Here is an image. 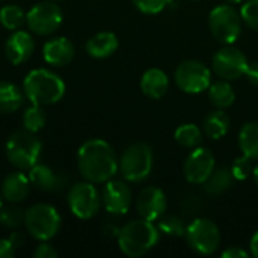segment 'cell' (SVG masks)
I'll return each mask as SVG.
<instances>
[{
    "mask_svg": "<svg viewBox=\"0 0 258 258\" xmlns=\"http://www.w3.org/2000/svg\"><path fill=\"white\" fill-rule=\"evenodd\" d=\"M77 168L86 181L101 184L116 175L119 160L109 142L104 139H89L79 148Z\"/></svg>",
    "mask_w": 258,
    "mask_h": 258,
    "instance_id": "obj_1",
    "label": "cell"
},
{
    "mask_svg": "<svg viewBox=\"0 0 258 258\" xmlns=\"http://www.w3.org/2000/svg\"><path fill=\"white\" fill-rule=\"evenodd\" d=\"M23 92L32 104L42 107L51 106L65 95V83L56 73L45 68H36L24 77Z\"/></svg>",
    "mask_w": 258,
    "mask_h": 258,
    "instance_id": "obj_2",
    "label": "cell"
},
{
    "mask_svg": "<svg viewBox=\"0 0 258 258\" xmlns=\"http://www.w3.org/2000/svg\"><path fill=\"white\" fill-rule=\"evenodd\" d=\"M157 227L147 219H136L125 224L118 233V246L124 255L138 258L145 255L159 242Z\"/></svg>",
    "mask_w": 258,
    "mask_h": 258,
    "instance_id": "obj_3",
    "label": "cell"
},
{
    "mask_svg": "<svg viewBox=\"0 0 258 258\" xmlns=\"http://www.w3.org/2000/svg\"><path fill=\"white\" fill-rule=\"evenodd\" d=\"M6 157L12 166L20 171H29L38 163L42 144L33 132L18 130L12 133L6 142Z\"/></svg>",
    "mask_w": 258,
    "mask_h": 258,
    "instance_id": "obj_4",
    "label": "cell"
},
{
    "mask_svg": "<svg viewBox=\"0 0 258 258\" xmlns=\"http://www.w3.org/2000/svg\"><path fill=\"white\" fill-rule=\"evenodd\" d=\"M153 150L145 142H135L128 145L119 159V172L130 183H141L147 180L153 171Z\"/></svg>",
    "mask_w": 258,
    "mask_h": 258,
    "instance_id": "obj_5",
    "label": "cell"
},
{
    "mask_svg": "<svg viewBox=\"0 0 258 258\" xmlns=\"http://www.w3.org/2000/svg\"><path fill=\"white\" fill-rule=\"evenodd\" d=\"M24 225L33 239L47 242L59 233L60 215L50 204H35L24 212Z\"/></svg>",
    "mask_w": 258,
    "mask_h": 258,
    "instance_id": "obj_6",
    "label": "cell"
},
{
    "mask_svg": "<svg viewBox=\"0 0 258 258\" xmlns=\"http://www.w3.org/2000/svg\"><path fill=\"white\" fill-rule=\"evenodd\" d=\"M212 35L224 45L234 44L242 33V17L233 5H218L209 14Z\"/></svg>",
    "mask_w": 258,
    "mask_h": 258,
    "instance_id": "obj_7",
    "label": "cell"
},
{
    "mask_svg": "<svg viewBox=\"0 0 258 258\" xmlns=\"http://www.w3.org/2000/svg\"><path fill=\"white\" fill-rule=\"evenodd\" d=\"M187 245L201 255L213 254L221 245V231L218 225L207 218L194 219L186 228Z\"/></svg>",
    "mask_w": 258,
    "mask_h": 258,
    "instance_id": "obj_8",
    "label": "cell"
},
{
    "mask_svg": "<svg viewBox=\"0 0 258 258\" xmlns=\"http://www.w3.org/2000/svg\"><path fill=\"white\" fill-rule=\"evenodd\" d=\"M174 79L178 89L186 94L204 92L212 85V73L209 67L194 59L181 62L175 70Z\"/></svg>",
    "mask_w": 258,
    "mask_h": 258,
    "instance_id": "obj_9",
    "label": "cell"
},
{
    "mask_svg": "<svg viewBox=\"0 0 258 258\" xmlns=\"http://www.w3.org/2000/svg\"><path fill=\"white\" fill-rule=\"evenodd\" d=\"M68 206L76 218L86 221L98 213L101 207V195L94 183L80 181L70 189Z\"/></svg>",
    "mask_w": 258,
    "mask_h": 258,
    "instance_id": "obj_10",
    "label": "cell"
},
{
    "mask_svg": "<svg viewBox=\"0 0 258 258\" xmlns=\"http://www.w3.org/2000/svg\"><path fill=\"white\" fill-rule=\"evenodd\" d=\"M62 20L63 14L60 6L56 5V2L50 0L36 3L26 14V24L33 33L39 36H45L56 32L62 24Z\"/></svg>",
    "mask_w": 258,
    "mask_h": 258,
    "instance_id": "obj_11",
    "label": "cell"
},
{
    "mask_svg": "<svg viewBox=\"0 0 258 258\" xmlns=\"http://www.w3.org/2000/svg\"><path fill=\"white\" fill-rule=\"evenodd\" d=\"M248 65L249 62L246 56L233 44H227L219 48L212 59V68L216 76L228 82L243 77L246 74Z\"/></svg>",
    "mask_w": 258,
    "mask_h": 258,
    "instance_id": "obj_12",
    "label": "cell"
},
{
    "mask_svg": "<svg viewBox=\"0 0 258 258\" xmlns=\"http://www.w3.org/2000/svg\"><path fill=\"white\" fill-rule=\"evenodd\" d=\"M215 171V156L204 147L194 148L184 160L183 172L189 183L203 184Z\"/></svg>",
    "mask_w": 258,
    "mask_h": 258,
    "instance_id": "obj_13",
    "label": "cell"
},
{
    "mask_svg": "<svg viewBox=\"0 0 258 258\" xmlns=\"http://www.w3.org/2000/svg\"><path fill=\"white\" fill-rule=\"evenodd\" d=\"M132 190L121 180H109L104 183L101 192V204L110 215H125L132 206Z\"/></svg>",
    "mask_w": 258,
    "mask_h": 258,
    "instance_id": "obj_14",
    "label": "cell"
},
{
    "mask_svg": "<svg viewBox=\"0 0 258 258\" xmlns=\"http://www.w3.org/2000/svg\"><path fill=\"white\" fill-rule=\"evenodd\" d=\"M168 207L166 195L162 189L156 186H147L144 187L138 198H136V210L142 219L147 221H159Z\"/></svg>",
    "mask_w": 258,
    "mask_h": 258,
    "instance_id": "obj_15",
    "label": "cell"
},
{
    "mask_svg": "<svg viewBox=\"0 0 258 258\" xmlns=\"http://www.w3.org/2000/svg\"><path fill=\"white\" fill-rule=\"evenodd\" d=\"M35 50V41L32 35L26 30H14L6 39L5 53L12 65H20L27 62Z\"/></svg>",
    "mask_w": 258,
    "mask_h": 258,
    "instance_id": "obj_16",
    "label": "cell"
},
{
    "mask_svg": "<svg viewBox=\"0 0 258 258\" xmlns=\"http://www.w3.org/2000/svg\"><path fill=\"white\" fill-rule=\"evenodd\" d=\"M76 50L73 42L65 38V36H59V38H53L50 41H47L42 47V57L48 65L53 67H65L68 65L73 59H74Z\"/></svg>",
    "mask_w": 258,
    "mask_h": 258,
    "instance_id": "obj_17",
    "label": "cell"
},
{
    "mask_svg": "<svg viewBox=\"0 0 258 258\" xmlns=\"http://www.w3.org/2000/svg\"><path fill=\"white\" fill-rule=\"evenodd\" d=\"M29 180L32 186L48 194L60 192L67 186V181L60 174L54 172L50 166L41 163H36L29 169Z\"/></svg>",
    "mask_w": 258,
    "mask_h": 258,
    "instance_id": "obj_18",
    "label": "cell"
},
{
    "mask_svg": "<svg viewBox=\"0 0 258 258\" xmlns=\"http://www.w3.org/2000/svg\"><path fill=\"white\" fill-rule=\"evenodd\" d=\"M32 189V183L29 180V175L17 171V172H11L5 177L0 192L3 200H6L11 204H17L24 201Z\"/></svg>",
    "mask_w": 258,
    "mask_h": 258,
    "instance_id": "obj_19",
    "label": "cell"
},
{
    "mask_svg": "<svg viewBox=\"0 0 258 258\" xmlns=\"http://www.w3.org/2000/svg\"><path fill=\"white\" fill-rule=\"evenodd\" d=\"M142 92L153 100L162 98L169 89V79L165 71L160 68H150L144 73L141 79Z\"/></svg>",
    "mask_w": 258,
    "mask_h": 258,
    "instance_id": "obj_20",
    "label": "cell"
},
{
    "mask_svg": "<svg viewBox=\"0 0 258 258\" xmlns=\"http://www.w3.org/2000/svg\"><path fill=\"white\" fill-rule=\"evenodd\" d=\"M119 41L112 32H98L86 42V53L94 59H104L118 50Z\"/></svg>",
    "mask_w": 258,
    "mask_h": 258,
    "instance_id": "obj_21",
    "label": "cell"
},
{
    "mask_svg": "<svg viewBox=\"0 0 258 258\" xmlns=\"http://www.w3.org/2000/svg\"><path fill=\"white\" fill-rule=\"evenodd\" d=\"M228 130H230V118L222 109L213 110L204 118L203 132L207 138L213 141L222 139L228 133Z\"/></svg>",
    "mask_w": 258,
    "mask_h": 258,
    "instance_id": "obj_22",
    "label": "cell"
},
{
    "mask_svg": "<svg viewBox=\"0 0 258 258\" xmlns=\"http://www.w3.org/2000/svg\"><path fill=\"white\" fill-rule=\"evenodd\" d=\"M24 101V92L11 83V82H0V113H14L17 112Z\"/></svg>",
    "mask_w": 258,
    "mask_h": 258,
    "instance_id": "obj_23",
    "label": "cell"
},
{
    "mask_svg": "<svg viewBox=\"0 0 258 258\" xmlns=\"http://www.w3.org/2000/svg\"><path fill=\"white\" fill-rule=\"evenodd\" d=\"M209 98L216 109H228L236 101V92L228 80H218L209 86Z\"/></svg>",
    "mask_w": 258,
    "mask_h": 258,
    "instance_id": "obj_24",
    "label": "cell"
},
{
    "mask_svg": "<svg viewBox=\"0 0 258 258\" xmlns=\"http://www.w3.org/2000/svg\"><path fill=\"white\" fill-rule=\"evenodd\" d=\"M234 181V177L231 174V169L228 168H219L212 172V175L203 183L204 192L207 195L218 197L224 192H227Z\"/></svg>",
    "mask_w": 258,
    "mask_h": 258,
    "instance_id": "obj_25",
    "label": "cell"
},
{
    "mask_svg": "<svg viewBox=\"0 0 258 258\" xmlns=\"http://www.w3.org/2000/svg\"><path fill=\"white\" fill-rule=\"evenodd\" d=\"M239 147L242 154L258 160V121L246 122L239 132Z\"/></svg>",
    "mask_w": 258,
    "mask_h": 258,
    "instance_id": "obj_26",
    "label": "cell"
},
{
    "mask_svg": "<svg viewBox=\"0 0 258 258\" xmlns=\"http://www.w3.org/2000/svg\"><path fill=\"white\" fill-rule=\"evenodd\" d=\"M175 141L178 142V145L187 148V150H194L197 147L201 145L203 142V132L197 124H181L175 133H174Z\"/></svg>",
    "mask_w": 258,
    "mask_h": 258,
    "instance_id": "obj_27",
    "label": "cell"
},
{
    "mask_svg": "<svg viewBox=\"0 0 258 258\" xmlns=\"http://www.w3.org/2000/svg\"><path fill=\"white\" fill-rule=\"evenodd\" d=\"M26 11L18 5H6L0 9V24L14 32L26 24Z\"/></svg>",
    "mask_w": 258,
    "mask_h": 258,
    "instance_id": "obj_28",
    "label": "cell"
},
{
    "mask_svg": "<svg viewBox=\"0 0 258 258\" xmlns=\"http://www.w3.org/2000/svg\"><path fill=\"white\" fill-rule=\"evenodd\" d=\"M186 222L175 215L162 216L157 222V230L166 237H183L186 234Z\"/></svg>",
    "mask_w": 258,
    "mask_h": 258,
    "instance_id": "obj_29",
    "label": "cell"
},
{
    "mask_svg": "<svg viewBox=\"0 0 258 258\" xmlns=\"http://www.w3.org/2000/svg\"><path fill=\"white\" fill-rule=\"evenodd\" d=\"M45 121H47V116H45V112H44L42 106L32 104L23 113V125L29 132L36 133V132L42 130L44 125H45Z\"/></svg>",
    "mask_w": 258,
    "mask_h": 258,
    "instance_id": "obj_30",
    "label": "cell"
},
{
    "mask_svg": "<svg viewBox=\"0 0 258 258\" xmlns=\"http://www.w3.org/2000/svg\"><path fill=\"white\" fill-rule=\"evenodd\" d=\"M242 21L252 30L258 32V0H246L240 8Z\"/></svg>",
    "mask_w": 258,
    "mask_h": 258,
    "instance_id": "obj_31",
    "label": "cell"
},
{
    "mask_svg": "<svg viewBox=\"0 0 258 258\" xmlns=\"http://www.w3.org/2000/svg\"><path fill=\"white\" fill-rule=\"evenodd\" d=\"M0 224L9 228H15L24 224V213L18 207H2L0 210Z\"/></svg>",
    "mask_w": 258,
    "mask_h": 258,
    "instance_id": "obj_32",
    "label": "cell"
},
{
    "mask_svg": "<svg viewBox=\"0 0 258 258\" xmlns=\"http://www.w3.org/2000/svg\"><path fill=\"white\" fill-rule=\"evenodd\" d=\"M252 169H254L252 160H251L249 157H246V156L242 154V157H239V159H236V160L233 162L231 174H233L234 180L243 181V180H246L249 175H252Z\"/></svg>",
    "mask_w": 258,
    "mask_h": 258,
    "instance_id": "obj_33",
    "label": "cell"
},
{
    "mask_svg": "<svg viewBox=\"0 0 258 258\" xmlns=\"http://www.w3.org/2000/svg\"><path fill=\"white\" fill-rule=\"evenodd\" d=\"M132 2L138 11H141L142 14H148V15L162 12L168 3V0H132Z\"/></svg>",
    "mask_w": 258,
    "mask_h": 258,
    "instance_id": "obj_34",
    "label": "cell"
},
{
    "mask_svg": "<svg viewBox=\"0 0 258 258\" xmlns=\"http://www.w3.org/2000/svg\"><path fill=\"white\" fill-rule=\"evenodd\" d=\"M181 207H183V212H184V213L194 215V213L200 212V209H201V201H200V198H198L197 195H187V197H184Z\"/></svg>",
    "mask_w": 258,
    "mask_h": 258,
    "instance_id": "obj_35",
    "label": "cell"
},
{
    "mask_svg": "<svg viewBox=\"0 0 258 258\" xmlns=\"http://www.w3.org/2000/svg\"><path fill=\"white\" fill-rule=\"evenodd\" d=\"M59 255L57 251L48 245V243H41L35 251H33V257L35 258H56Z\"/></svg>",
    "mask_w": 258,
    "mask_h": 258,
    "instance_id": "obj_36",
    "label": "cell"
},
{
    "mask_svg": "<svg viewBox=\"0 0 258 258\" xmlns=\"http://www.w3.org/2000/svg\"><path fill=\"white\" fill-rule=\"evenodd\" d=\"M15 246L9 239H0V258H12L15 255Z\"/></svg>",
    "mask_w": 258,
    "mask_h": 258,
    "instance_id": "obj_37",
    "label": "cell"
},
{
    "mask_svg": "<svg viewBox=\"0 0 258 258\" xmlns=\"http://www.w3.org/2000/svg\"><path fill=\"white\" fill-rule=\"evenodd\" d=\"M248 255H249V252L240 246H230L225 251H222L224 258H246Z\"/></svg>",
    "mask_w": 258,
    "mask_h": 258,
    "instance_id": "obj_38",
    "label": "cell"
},
{
    "mask_svg": "<svg viewBox=\"0 0 258 258\" xmlns=\"http://www.w3.org/2000/svg\"><path fill=\"white\" fill-rule=\"evenodd\" d=\"M246 79L254 85V86H258V60L252 62L248 65V70H246Z\"/></svg>",
    "mask_w": 258,
    "mask_h": 258,
    "instance_id": "obj_39",
    "label": "cell"
},
{
    "mask_svg": "<svg viewBox=\"0 0 258 258\" xmlns=\"http://www.w3.org/2000/svg\"><path fill=\"white\" fill-rule=\"evenodd\" d=\"M249 252H251L252 257L258 258V231L254 233V236H252V239L249 242Z\"/></svg>",
    "mask_w": 258,
    "mask_h": 258,
    "instance_id": "obj_40",
    "label": "cell"
},
{
    "mask_svg": "<svg viewBox=\"0 0 258 258\" xmlns=\"http://www.w3.org/2000/svg\"><path fill=\"white\" fill-rule=\"evenodd\" d=\"M9 240H11V243L15 246V249H18V248L24 243V239H23V236H21L20 233H14V234H11Z\"/></svg>",
    "mask_w": 258,
    "mask_h": 258,
    "instance_id": "obj_41",
    "label": "cell"
},
{
    "mask_svg": "<svg viewBox=\"0 0 258 258\" xmlns=\"http://www.w3.org/2000/svg\"><path fill=\"white\" fill-rule=\"evenodd\" d=\"M252 178H254V181H255V184H257L258 187V165L254 166V169H252Z\"/></svg>",
    "mask_w": 258,
    "mask_h": 258,
    "instance_id": "obj_42",
    "label": "cell"
},
{
    "mask_svg": "<svg viewBox=\"0 0 258 258\" xmlns=\"http://www.w3.org/2000/svg\"><path fill=\"white\" fill-rule=\"evenodd\" d=\"M227 3H230V5H240V3H243L245 0H225Z\"/></svg>",
    "mask_w": 258,
    "mask_h": 258,
    "instance_id": "obj_43",
    "label": "cell"
},
{
    "mask_svg": "<svg viewBox=\"0 0 258 258\" xmlns=\"http://www.w3.org/2000/svg\"><path fill=\"white\" fill-rule=\"evenodd\" d=\"M2 207H3V197H2V192H0V210H2Z\"/></svg>",
    "mask_w": 258,
    "mask_h": 258,
    "instance_id": "obj_44",
    "label": "cell"
},
{
    "mask_svg": "<svg viewBox=\"0 0 258 258\" xmlns=\"http://www.w3.org/2000/svg\"><path fill=\"white\" fill-rule=\"evenodd\" d=\"M50 2H59V0H50Z\"/></svg>",
    "mask_w": 258,
    "mask_h": 258,
    "instance_id": "obj_45",
    "label": "cell"
}]
</instances>
